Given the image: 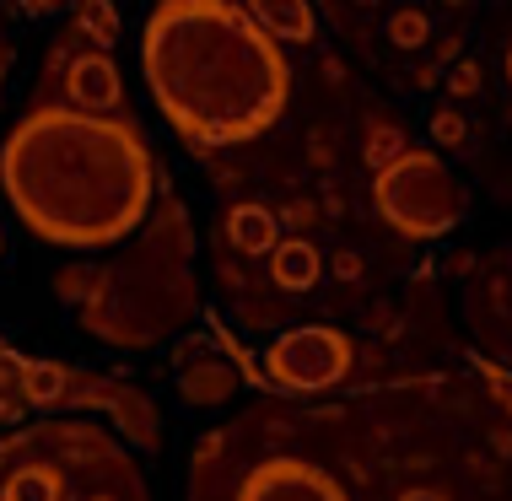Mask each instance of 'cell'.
Returning a JSON list of instances; mask_svg holds the SVG:
<instances>
[{
  "instance_id": "1",
  "label": "cell",
  "mask_w": 512,
  "mask_h": 501,
  "mask_svg": "<svg viewBox=\"0 0 512 501\" xmlns=\"http://www.w3.org/2000/svg\"><path fill=\"white\" fill-rule=\"evenodd\" d=\"M0 189L27 232L60 248H108L151 211L157 162L130 119L71 103L33 108L0 146Z\"/></svg>"
},
{
  "instance_id": "2",
  "label": "cell",
  "mask_w": 512,
  "mask_h": 501,
  "mask_svg": "<svg viewBox=\"0 0 512 501\" xmlns=\"http://www.w3.org/2000/svg\"><path fill=\"white\" fill-rule=\"evenodd\" d=\"M141 71L162 119L200 151L254 141L292 103V60L243 0H157Z\"/></svg>"
},
{
  "instance_id": "3",
  "label": "cell",
  "mask_w": 512,
  "mask_h": 501,
  "mask_svg": "<svg viewBox=\"0 0 512 501\" xmlns=\"http://www.w3.org/2000/svg\"><path fill=\"white\" fill-rule=\"evenodd\" d=\"M372 205H378V216L389 221L399 238L432 243V238H448V232L464 221L469 194H464V184L453 178V167L442 162L437 151L410 146L394 167L378 173Z\"/></svg>"
},
{
  "instance_id": "4",
  "label": "cell",
  "mask_w": 512,
  "mask_h": 501,
  "mask_svg": "<svg viewBox=\"0 0 512 501\" xmlns=\"http://www.w3.org/2000/svg\"><path fill=\"white\" fill-rule=\"evenodd\" d=\"M265 372L275 388H292V394H318V388H335L351 372V340L329 324H302L292 334L270 345Z\"/></svg>"
},
{
  "instance_id": "5",
  "label": "cell",
  "mask_w": 512,
  "mask_h": 501,
  "mask_svg": "<svg viewBox=\"0 0 512 501\" xmlns=\"http://www.w3.org/2000/svg\"><path fill=\"white\" fill-rule=\"evenodd\" d=\"M238 501H351V496L329 469L308 464V458H270L243 480Z\"/></svg>"
},
{
  "instance_id": "6",
  "label": "cell",
  "mask_w": 512,
  "mask_h": 501,
  "mask_svg": "<svg viewBox=\"0 0 512 501\" xmlns=\"http://www.w3.org/2000/svg\"><path fill=\"white\" fill-rule=\"evenodd\" d=\"M65 97H71V108H81V114L119 119V103H124L119 65L108 60V54H98V49L76 54V60L65 65Z\"/></svg>"
},
{
  "instance_id": "7",
  "label": "cell",
  "mask_w": 512,
  "mask_h": 501,
  "mask_svg": "<svg viewBox=\"0 0 512 501\" xmlns=\"http://www.w3.org/2000/svg\"><path fill=\"white\" fill-rule=\"evenodd\" d=\"M243 11L254 17L275 44H313L318 17L308 0H243Z\"/></svg>"
},
{
  "instance_id": "8",
  "label": "cell",
  "mask_w": 512,
  "mask_h": 501,
  "mask_svg": "<svg viewBox=\"0 0 512 501\" xmlns=\"http://www.w3.org/2000/svg\"><path fill=\"white\" fill-rule=\"evenodd\" d=\"M87 399H98L103 410H114V421L130 431L141 448H157V410H151L146 394H135V388H114V383H87Z\"/></svg>"
},
{
  "instance_id": "9",
  "label": "cell",
  "mask_w": 512,
  "mask_h": 501,
  "mask_svg": "<svg viewBox=\"0 0 512 501\" xmlns=\"http://www.w3.org/2000/svg\"><path fill=\"white\" fill-rule=\"evenodd\" d=\"M318 275H324V259H318V248L302 243V238H281V248L270 254V281L281 291H313Z\"/></svg>"
},
{
  "instance_id": "10",
  "label": "cell",
  "mask_w": 512,
  "mask_h": 501,
  "mask_svg": "<svg viewBox=\"0 0 512 501\" xmlns=\"http://www.w3.org/2000/svg\"><path fill=\"white\" fill-rule=\"evenodd\" d=\"M227 238H232V248H243V254H275V248H281V221L254 200L232 205L227 211Z\"/></svg>"
},
{
  "instance_id": "11",
  "label": "cell",
  "mask_w": 512,
  "mask_h": 501,
  "mask_svg": "<svg viewBox=\"0 0 512 501\" xmlns=\"http://www.w3.org/2000/svg\"><path fill=\"white\" fill-rule=\"evenodd\" d=\"M178 388H184L195 405H227V399L238 394V372H232L221 356L184 361V372H178Z\"/></svg>"
},
{
  "instance_id": "12",
  "label": "cell",
  "mask_w": 512,
  "mask_h": 501,
  "mask_svg": "<svg viewBox=\"0 0 512 501\" xmlns=\"http://www.w3.org/2000/svg\"><path fill=\"white\" fill-rule=\"evenodd\" d=\"M71 372L60 367V361H22V399L33 410H54L71 399Z\"/></svg>"
},
{
  "instance_id": "13",
  "label": "cell",
  "mask_w": 512,
  "mask_h": 501,
  "mask_svg": "<svg viewBox=\"0 0 512 501\" xmlns=\"http://www.w3.org/2000/svg\"><path fill=\"white\" fill-rule=\"evenodd\" d=\"M76 27L98 44V54H108L119 44V11L114 0H76Z\"/></svg>"
},
{
  "instance_id": "14",
  "label": "cell",
  "mask_w": 512,
  "mask_h": 501,
  "mask_svg": "<svg viewBox=\"0 0 512 501\" xmlns=\"http://www.w3.org/2000/svg\"><path fill=\"white\" fill-rule=\"evenodd\" d=\"M0 501H60V475L44 469V464H22L17 475L6 480Z\"/></svg>"
},
{
  "instance_id": "15",
  "label": "cell",
  "mask_w": 512,
  "mask_h": 501,
  "mask_svg": "<svg viewBox=\"0 0 512 501\" xmlns=\"http://www.w3.org/2000/svg\"><path fill=\"white\" fill-rule=\"evenodd\" d=\"M426 38H432V17H426V11L399 6L394 17H389V44H399V49H421Z\"/></svg>"
},
{
  "instance_id": "16",
  "label": "cell",
  "mask_w": 512,
  "mask_h": 501,
  "mask_svg": "<svg viewBox=\"0 0 512 501\" xmlns=\"http://www.w3.org/2000/svg\"><path fill=\"white\" fill-rule=\"evenodd\" d=\"M405 151L410 146H405V135H399L394 124H372V130H367V162L378 167V173H383V167H394Z\"/></svg>"
},
{
  "instance_id": "17",
  "label": "cell",
  "mask_w": 512,
  "mask_h": 501,
  "mask_svg": "<svg viewBox=\"0 0 512 501\" xmlns=\"http://www.w3.org/2000/svg\"><path fill=\"white\" fill-rule=\"evenodd\" d=\"M464 135H469V124L459 108H437L432 114V141L437 146H464Z\"/></svg>"
},
{
  "instance_id": "18",
  "label": "cell",
  "mask_w": 512,
  "mask_h": 501,
  "mask_svg": "<svg viewBox=\"0 0 512 501\" xmlns=\"http://www.w3.org/2000/svg\"><path fill=\"white\" fill-rule=\"evenodd\" d=\"M448 87L459 92V97H475L480 92V65L475 60H464V65H453V76H448Z\"/></svg>"
},
{
  "instance_id": "19",
  "label": "cell",
  "mask_w": 512,
  "mask_h": 501,
  "mask_svg": "<svg viewBox=\"0 0 512 501\" xmlns=\"http://www.w3.org/2000/svg\"><path fill=\"white\" fill-rule=\"evenodd\" d=\"M335 275L340 281H356L362 275V254H335Z\"/></svg>"
},
{
  "instance_id": "20",
  "label": "cell",
  "mask_w": 512,
  "mask_h": 501,
  "mask_svg": "<svg viewBox=\"0 0 512 501\" xmlns=\"http://www.w3.org/2000/svg\"><path fill=\"white\" fill-rule=\"evenodd\" d=\"M11 71V38H6V27H0V76Z\"/></svg>"
},
{
  "instance_id": "21",
  "label": "cell",
  "mask_w": 512,
  "mask_h": 501,
  "mask_svg": "<svg viewBox=\"0 0 512 501\" xmlns=\"http://www.w3.org/2000/svg\"><path fill=\"white\" fill-rule=\"evenodd\" d=\"M399 501H448V496H442V491H405Z\"/></svg>"
},
{
  "instance_id": "22",
  "label": "cell",
  "mask_w": 512,
  "mask_h": 501,
  "mask_svg": "<svg viewBox=\"0 0 512 501\" xmlns=\"http://www.w3.org/2000/svg\"><path fill=\"white\" fill-rule=\"evenodd\" d=\"M27 11H49V6H60V0H22Z\"/></svg>"
},
{
  "instance_id": "23",
  "label": "cell",
  "mask_w": 512,
  "mask_h": 501,
  "mask_svg": "<svg viewBox=\"0 0 512 501\" xmlns=\"http://www.w3.org/2000/svg\"><path fill=\"white\" fill-rule=\"evenodd\" d=\"M17 410L22 405H6V399H0V421H17Z\"/></svg>"
},
{
  "instance_id": "24",
  "label": "cell",
  "mask_w": 512,
  "mask_h": 501,
  "mask_svg": "<svg viewBox=\"0 0 512 501\" xmlns=\"http://www.w3.org/2000/svg\"><path fill=\"white\" fill-rule=\"evenodd\" d=\"M507 81H512V49H507Z\"/></svg>"
},
{
  "instance_id": "25",
  "label": "cell",
  "mask_w": 512,
  "mask_h": 501,
  "mask_svg": "<svg viewBox=\"0 0 512 501\" xmlns=\"http://www.w3.org/2000/svg\"><path fill=\"white\" fill-rule=\"evenodd\" d=\"M92 501H114V496H92Z\"/></svg>"
},
{
  "instance_id": "26",
  "label": "cell",
  "mask_w": 512,
  "mask_h": 501,
  "mask_svg": "<svg viewBox=\"0 0 512 501\" xmlns=\"http://www.w3.org/2000/svg\"><path fill=\"white\" fill-rule=\"evenodd\" d=\"M507 415H512V399H507Z\"/></svg>"
}]
</instances>
